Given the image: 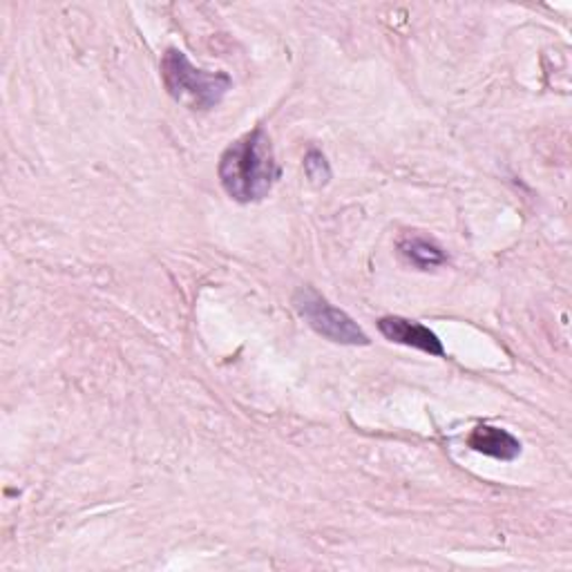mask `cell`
<instances>
[{"mask_svg": "<svg viewBox=\"0 0 572 572\" xmlns=\"http://www.w3.org/2000/svg\"><path fill=\"white\" fill-rule=\"evenodd\" d=\"M378 329L387 341H392L396 345L414 347V349H421V352H425L430 356H438V358L445 356V347L438 341V336L432 329H427L414 320L389 316V318L378 320Z\"/></svg>", "mask_w": 572, "mask_h": 572, "instance_id": "277c9868", "label": "cell"}, {"mask_svg": "<svg viewBox=\"0 0 572 572\" xmlns=\"http://www.w3.org/2000/svg\"><path fill=\"white\" fill-rule=\"evenodd\" d=\"M161 79L168 95L195 112L213 110L230 90L226 72H206L195 68L188 57L175 48L166 50L161 59Z\"/></svg>", "mask_w": 572, "mask_h": 572, "instance_id": "7a4b0ae2", "label": "cell"}, {"mask_svg": "<svg viewBox=\"0 0 572 572\" xmlns=\"http://www.w3.org/2000/svg\"><path fill=\"white\" fill-rule=\"evenodd\" d=\"M305 172L316 186H325L332 179V166H329L327 157L316 148H312L305 157Z\"/></svg>", "mask_w": 572, "mask_h": 572, "instance_id": "52a82bcc", "label": "cell"}, {"mask_svg": "<svg viewBox=\"0 0 572 572\" xmlns=\"http://www.w3.org/2000/svg\"><path fill=\"white\" fill-rule=\"evenodd\" d=\"M467 445L485 456L499 458V461H514L521 454V443L505 430L492 427V425H479L470 438Z\"/></svg>", "mask_w": 572, "mask_h": 572, "instance_id": "5b68a950", "label": "cell"}, {"mask_svg": "<svg viewBox=\"0 0 572 572\" xmlns=\"http://www.w3.org/2000/svg\"><path fill=\"white\" fill-rule=\"evenodd\" d=\"M401 253L418 268L427 270V268H436L443 266L447 262V255L443 253V248L425 237H407L401 241Z\"/></svg>", "mask_w": 572, "mask_h": 572, "instance_id": "8992f818", "label": "cell"}, {"mask_svg": "<svg viewBox=\"0 0 572 572\" xmlns=\"http://www.w3.org/2000/svg\"><path fill=\"white\" fill-rule=\"evenodd\" d=\"M294 305L298 314L312 325V329L323 338L352 347L369 345V338L358 327V323H354V318H349L345 312L329 305L327 298H323L314 286H303V289H298V294L294 296Z\"/></svg>", "mask_w": 572, "mask_h": 572, "instance_id": "3957f363", "label": "cell"}, {"mask_svg": "<svg viewBox=\"0 0 572 572\" xmlns=\"http://www.w3.org/2000/svg\"><path fill=\"white\" fill-rule=\"evenodd\" d=\"M217 172L230 199L239 204L264 199L279 177L268 135L257 128L230 144L219 159Z\"/></svg>", "mask_w": 572, "mask_h": 572, "instance_id": "6da1fadb", "label": "cell"}]
</instances>
